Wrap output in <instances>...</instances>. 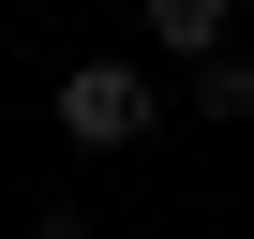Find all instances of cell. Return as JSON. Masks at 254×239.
<instances>
[{"label": "cell", "mask_w": 254, "mask_h": 239, "mask_svg": "<svg viewBox=\"0 0 254 239\" xmlns=\"http://www.w3.org/2000/svg\"><path fill=\"white\" fill-rule=\"evenodd\" d=\"M150 120H165V105H150L135 60H75V75H60V135H75V150H135Z\"/></svg>", "instance_id": "1"}, {"label": "cell", "mask_w": 254, "mask_h": 239, "mask_svg": "<svg viewBox=\"0 0 254 239\" xmlns=\"http://www.w3.org/2000/svg\"><path fill=\"white\" fill-rule=\"evenodd\" d=\"M135 30H150L165 60H209V45L239 30V0H135Z\"/></svg>", "instance_id": "2"}, {"label": "cell", "mask_w": 254, "mask_h": 239, "mask_svg": "<svg viewBox=\"0 0 254 239\" xmlns=\"http://www.w3.org/2000/svg\"><path fill=\"white\" fill-rule=\"evenodd\" d=\"M194 120H254V45H209L194 60Z\"/></svg>", "instance_id": "3"}, {"label": "cell", "mask_w": 254, "mask_h": 239, "mask_svg": "<svg viewBox=\"0 0 254 239\" xmlns=\"http://www.w3.org/2000/svg\"><path fill=\"white\" fill-rule=\"evenodd\" d=\"M30 239H105V224H90L75 194H45V209H30Z\"/></svg>", "instance_id": "4"}]
</instances>
